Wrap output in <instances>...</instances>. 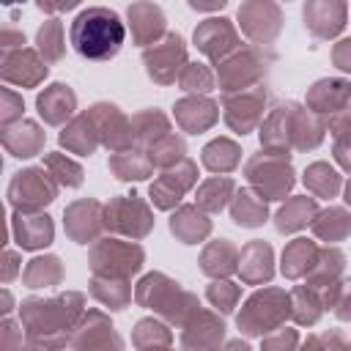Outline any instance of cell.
Returning <instances> with one entry per match:
<instances>
[{"instance_id":"obj_1","label":"cell","mask_w":351,"mask_h":351,"mask_svg":"<svg viewBox=\"0 0 351 351\" xmlns=\"http://www.w3.org/2000/svg\"><path fill=\"white\" fill-rule=\"evenodd\" d=\"M69 38L77 55L88 60H110L118 55L126 38V27L115 11L104 5H93L77 14V19L71 22Z\"/></svg>"},{"instance_id":"obj_27","label":"cell","mask_w":351,"mask_h":351,"mask_svg":"<svg viewBox=\"0 0 351 351\" xmlns=\"http://www.w3.org/2000/svg\"><path fill=\"white\" fill-rule=\"evenodd\" d=\"M22 348V326H16L14 321L3 324V351H16Z\"/></svg>"},{"instance_id":"obj_21","label":"cell","mask_w":351,"mask_h":351,"mask_svg":"<svg viewBox=\"0 0 351 351\" xmlns=\"http://www.w3.org/2000/svg\"><path fill=\"white\" fill-rule=\"evenodd\" d=\"M230 181L225 178V181H208V184H203L200 186V203L206 206V208H222L225 206V195L230 192Z\"/></svg>"},{"instance_id":"obj_16","label":"cell","mask_w":351,"mask_h":351,"mask_svg":"<svg viewBox=\"0 0 351 351\" xmlns=\"http://www.w3.org/2000/svg\"><path fill=\"white\" fill-rule=\"evenodd\" d=\"M263 217H266V206L263 203H255L250 192H241L239 200H236V206H233V219L239 225H250L252 228V225H261Z\"/></svg>"},{"instance_id":"obj_23","label":"cell","mask_w":351,"mask_h":351,"mask_svg":"<svg viewBox=\"0 0 351 351\" xmlns=\"http://www.w3.org/2000/svg\"><path fill=\"white\" fill-rule=\"evenodd\" d=\"M22 121V96H16L11 88H3V123L11 126Z\"/></svg>"},{"instance_id":"obj_25","label":"cell","mask_w":351,"mask_h":351,"mask_svg":"<svg viewBox=\"0 0 351 351\" xmlns=\"http://www.w3.org/2000/svg\"><path fill=\"white\" fill-rule=\"evenodd\" d=\"M0 47L3 52H14V49H25V33L16 30L14 25H5L0 30Z\"/></svg>"},{"instance_id":"obj_6","label":"cell","mask_w":351,"mask_h":351,"mask_svg":"<svg viewBox=\"0 0 351 351\" xmlns=\"http://www.w3.org/2000/svg\"><path fill=\"white\" fill-rule=\"evenodd\" d=\"M184 60V47H181V38L178 36H167L165 44H156L154 49L145 52V66H148V74L159 82H170L178 71V63Z\"/></svg>"},{"instance_id":"obj_9","label":"cell","mask_w":351,"mask_h":351,"mask_svg":"<svg viewBox=\"0 0 351 351\" xmlns=\"http://www.w3.org/2000/svg\"><path fill=\"white\" fill-rule=\"evenodd\" d=\"M36 104L47 123H60L74 112V93L69 90V85L55 82V85L44 88V93H38Z\"/></svg>"},{"instance_id":"obj_30","label":"cell","mask_w":351,"mask_h":351,"mask_svg":"<svg viewBox=\"0 0 351 351\" xmlns=\"http://www.w3.org/2000/svg\"><path fill=\"white\" fill-rule=\"evenodd\" d=\"M16 263H19L16 252H11V250H8V252H5V271H3V282H11V280H14V274L19 271V266H16Z\"/></svg>"},{"instance_id":"obj_18","label":"cell","mask_w":351,"mask_h":351,"mask_svg":"<svg viewBox=\"0 0 351 351\" xmlns=\"http://www.w3.org/2000/svg\"><path fill=\"white\" fill-rule=\"evenodd\" d=\"M313 200H293L291 206H285L282 211H280V217H277V228L280 230H296V228H302L304 222H307V217L313 214Z\"/></svg>"},{"instance_id":"obj_4","label":"cell","mask_w":351,"mask_h":351,"mask_svg":"<svg viewBox=\"0 0 351 351\" xmlns=\"http://www.w3.org/2000/svg\"><path fill=\"white\" fill-rule=\"evenodd\" d=\"M3 80L19 88H30L36 85L41 77H47V63L38 60V55L33 49H14V52H3Z\"/></svg>"},{"instance_id":"obj_33","label":"cell","mask_w":351,"mask_h":351,"mask_svg":"<svg viewBox=\"0 0 351 351\" xmlns=\"http://www.w3.org/2000/svg\"><path fill=\"white\" fill-rule=\"evenodd\" d=\"M16 351H38V348H16Z\"/></svg>"},{"instance_id":"obj_10","label":"cell","mask_w":351,"mask_h":351,"mask_svg":"<svg viewBox=\"0 0 351 351\" xmlns=\"http://www.w3.org/2000/svg\"><path fill=\"white\" fill-rule=\"evenodd\" d=\"M304 19H307L313 33L332 36L343 27L346 5H340V3H310V5H304Z\"/></svg>"},{"instance_id":"obj_8","label":"cell","mask_w":351,"mask_h":351,"mask_svg":"<svg viewBox=\"0 0 351 351\" xmlns=\"http://www.w3.org/2000/svg\"><path fill=\"white\" fill-rule=\"evenodd\" d=\"M195 41L203 52H208L211 58H222L233 44H236V33L228 25V19H208L206 25H200L195 30Z\"/></svg>"},{"instance_id":"obj_24","label":"cell","mask_w":351,"mask_h":351,"mask_svg":"<svg viewBox=\"0 0 351 351\" xmlns=\"http://www.w3.org/2000/svg\"><path fill=\"white\" fill-rule=\"evenodd\" d=\"M181 82H184V88L186 90H195V82H197V90H206L208 85H211V74L203 69V66H189L186 71H184V77H181Z\"/></svg>"},{"instance_id":"obj_22","label":"cell","mask_w":351,"mask_h":351,"mask_svg":"<svg viewBox=\"0 0 351 351\" xmlns=\"http://www.w3.org/2000/svg\"><path fill=\"white\" fill-rule=\"evenodd\" d=\"M329 217H332V222H315V230H318V236H324V239H337V236H343L348 228H351V217L348 214H343V211H326Z\"/></svg>"},{"instance_id":"obj_20","label":"cell","mask_w":351,"mask_h":351,"mask_svg":"<svg viewBox=\"0 0 351 351\" xmlns=\"http://www.w3.org/2000/svg\"><path fill=\"white\" fill-rule=\"evenodd\" d=\"M307 184L318 192V195H332L337 189V176L335 170H329L326 165H313L307 173Z\"/></svg>"},{"instance_id":"obj_34","label":"cell","mask_w":351,"mask_h":351,"mask_svg":"<svg viewBox=\"0 0 351 351\" xmlns=\"http://www.w3.org/2000/svg\"><path fill=\"white\" fill-rule=\"evenodd\" d=\"M348 203H351V184H348Z\"/></svg>"},{"instance_id":"obj_11","label":"cell","mask_w":351,"mask_h":351,"mask_svg":"<svg viewBox=\"0 0 351 351\" xmlns=\"http://www.w3.org/2000/svg\"><path fill=\"white\" fill-rule=\"evenodd\" d=\"M129 19H132V30H134L137 41L156 38V33H162V27H165V16L156 5H132Z\"/></svg>"},{"instance_id":"obj_26","label":"cell","mask_w":351,"mask_h":351,"mask_svg":"<svg viewBox=\"0 0 351 351\" xmlns=\"http://www.w3.org/2000/svg\"><path fill=\"white\" fill-rule=\"evenodd\" d=\"M208 296H211V302L219 304L222 310H230V304H233V299H236V288H230V282H217V285H211Z\"/></svg>"},{"instance_id":"obj_13","label":"cell","mask_w":351,"mask_h":351,"mask_svg":"<svg viewBox=\"0 0 351 351\" xmlns=\"http://www.w3.org/2000/svg\"><path fill=\"white\" fill-rule=\"evenodd\" d=\"M38 49L44 52V60H58L63 55V27L58 19H47L41 27H38Z\"/></svg>"},{"instance_id":"obj_2","label":"cell","mask_w":351,"mask_h":351,"mask_svg":"<svg viewBox=\"0 0 351 351\" xmlns=\"http://www.w3.org/2000/svg\"><path fill=\"white\" fill-rule=\"evenodd\" d=\"M80 296L77 293H69V296H60V299H52V302H25L22 304V321L27 326V335L36 346H44V351L49 348H60L63 340H66V326L71 324L69 321V307L71 302H77Z\"/></svg>"},{"instance_id":"obj_32","label":"cell","mask_w":351,"mask_h":351,"mask_svg":"<svg viewBox=\"0 0 351 351\" xmlns=\"http://www.w3.org/2000/svg\"><path fill=\"white\" fill-rule=\"evenodd\" d=\"M225 351H250V348H247L244 343H230V346H228Z\"/></svg>"},{"instance_id":"obj_15","label":"cell","mask_w":351,"mask_h":351,"mask_svg":"<svg viewBox=\"0 0 351 351\" xmlns=\"http://www.w3.org/2000/svg\"><path fill=\"white\" fill-rule=\"evenodd\" d=\"M44 165H47L49 176H55V181H60V184H66V186H77V184L82 181V170H80L74 162L63 159L60 154H47Z\"/></svg>"},{"instance_id":"obj_19","label":"cell","mask_w":351,"mask_h":351,"mask_svg":"<svg viewBox=\"0 0 351 351\" xmlns=\"http://www.w3.org/2000/svg\"><path fill=\"white\" fill-rule=\"evenodd\" d=\"M85 129H88V118H77L69 129L60 132V143L69 145L71 151H82L88 154L93 148V140H85Z\"/></svg>"},{"instance_id":"obj_31","label":"cell","mask_w":351,"mask_h":351,"mask_svg":"<svg viewBox=\"0 0 351 351\" xmlns=\"http://www.w3.org/2000/svg\"><path fill=\"white\" fill-rule=\"evenodd\" d=\"M346 285H348V293H346V299L340 302V310H337L340 318H351V282H346Z\"/></svg>"},{"instance_id":"obj_3","label":"cell","mask_w":351,"mask_h":351,"mask_svg":"<svg viewBox=\"0 0 351 351\" xmlns=\"http://www.w3.org/2000/svg\"><path fill=\"white\" fill-rule=\"evenodd\" d=\"M55 197V184L44 170H19L8 184V203L16 211H36Z\"/></svg>"},{"instance_id":"obj_5","label":"cell","mask_w":351,"mask_h":351,"mask_svg":"<svg viewBox=\"0 0 351 351\" xmlns=\"http://www.w3.org/2000/svg\"><path fill=\"white\" fill-rule=\"evenodd\" d=\"M16 244L25 250H36V247H47L52 241V222L47 214H33V211H14L11 219Z\"/></svg>"},{"instance_id":"obj_17","label":"cell","mask_w":351,"mask_h":351,"mask_svg":"<svg viewBox=\"0 0 351 351\" xmlns=\"http://www.w3.org/2000/svg\"><path fill=\"white\" fill-rule=\"evenodd\" d=\"M310 255H313V244H307L304 239H296L291 247H288V252L282 255V271H288L291 277H299L310 263Z\"/></svg>"},{"instance_id":"obj_12","label":"cell","mask_w":351,"mask_h":351,"mask_svg":"<svg viewBox=\"0 0 351 351\" xmlns=\"http://www.w3.org/2000/svg\"><path fill=\"white\" fill-rule=\"evenodd\" d=\"M22 277H25V282H27L30 288L55 285V282L60 280V263H58V258H52V255H47V258H36V261L27 263V269H25Z\"/></svg>"},{"instance_id":"obj_29","label":"cell","mask_w":351,"mask_h":351,"mask_svg":"<svg viewBox=\"0 0 351 351\" xmlns=\"http://www.w3.org/2000/svg\"><path fill=\"white\" fill-rule=\"evenodd\" d=\"M335 63L346 71H351V41H343L337 49H335Z\"/></svg>"},{"instance_id":"obj_14","label":"cell","mask_w":351,"mask_h":351,"mask_svg":"<svg viewBox=\"0 0 351 351\" xmlns=\"http://www.w3.org/2000/svg\"><path fill=\"white\" fill-rule=\"evenodd\" d=\"M203 269H206L208 274H228V271L233 269V247H230L225 239H219V244H214V247L206 250V255H203Z\"/></svg>"},{"instance_id":"obj_28","label":"cell","mask_w":351,"mask_h":351,"mask_svg":"<svg viewBox=\"0 0 351 351\" xmlns=\"http://www.w3.org/2000/svg\"><path fill=\"white\" fill-rule=\"evenodd\" d=\"M293 340H296V335L288 329V332H282L277 340H274V337H269V340H266V351H291Z\"/></svg>"},{"instance_id":"obj_7","label":"cell","mask_w":351,"mask_h":351,"mask_svg":"<svg viewBox=\"0 0 351 351\" xmlns=\"http://www.w3.org/2000/svg\"><path fill=\"white\" fill-rule=\"evenodd\" d=\"M3 145L11 156H33L44 145V132L33 121H16L3 129Z\"/></svg>"}]
</instances>
